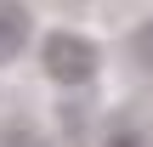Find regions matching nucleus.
<instances>
[{"label":"nucleus","mask_w":153,"mask_h":147,"mask_svg":"<svg viewBox=\"0 0 153 147\" xmlns=\"http://www.w3.org/2000/svg\"><path fill=\"white\" fill-rule=\"evenodd\" d=\"M97 45L85 40V34H68V28H51L45 40H40V68H45V79H57V85H85L91 74H97Z\"/></svg>","instance_id":"f257e3e1"},{"label":"nucleus","mask_w":153,"mask_h":147,"mask_svg":"<svg viewBox=\"0 0 153 147\" xmlns=\"http://www.w3.org/2000/svg\"><path fill=\"white\" fill-rule=\"evenodd\" d=\"M28 45V11L17 0H0V62H11Z\"/></svg>","instance_id":"f03ea898"},{"label":"nucleus","mask_w":153,"mask_h":147,"mask_svg":"<svg viewBox=\"0 0 153 147\" xmlns=\"http://www.w3.org/2000/svg\"><path fill=\"white\" fill-rule=\"evenodd\" d=\"M0 147H45V142H40V130H34V125H11V130L0 136Z\"/></svg>","instance_id":"7ed1b4c3"},{"label":"nucleus","mask_w":153,"mask_h":147,"mask_svg":"<svg viewBox=\"0 0 153 147\" xmlns=\"http://www.w3.org/2000/svg\"><path fill=\"white\" fill-rule=\"evenodd\" d=\"M131 51H136V62H142V68H153V17L142 23V28H136V40H131Z\"/></svg>","instance_id":"20e7f679"},{"label":"nucleus","mask_w":153,"mask_h":147,"mask_svg":"<svg viewBox=\"0 0 153 147\" xmlns=\"http://www.w3.org/2000/svg\"><path fill=\"white\" fill-rule=\"evenodd\" d=\"M108 147H142V142H136L131 130H114V142H108Z\"/></svg>","instance_id":"39448f33"}]
</instances>
